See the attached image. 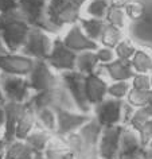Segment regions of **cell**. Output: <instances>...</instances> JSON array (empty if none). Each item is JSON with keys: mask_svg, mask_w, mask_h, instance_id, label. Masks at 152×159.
Listing matches in <instances>:
<instances>
[{"mask_svg": "<svg viewBox=\"0 0 152 159\" xmlns=\"http://www.w3.org/2000/svg\"><path fill=\"white\" fill-rule=\"evenodd\" d=\"M29 102L33 105V108L35 111L42 109V108H54L55 107V88L34 93Z\"/></svg>", "mask_w": 152, "mask_h": 159, "instance_id": "4316f807", "label": "cell"}, {"mask_svg": "<svg viewBox=\"0 0 152 159\" xmlns=\"http://www.w3.org/2000/svg\"><path fill=\"white\" fill-rule=\"evenodd\" d=\"M0 159H4V157H3V155H0Z\"/></svg>", "mask_w": 152, "mask_h": 159, "instance_id": "c3c4849f", "label": "cell"}, {"mask_svg": "<svg viewBox=\"0 0 152 159\" xmlns=\"http://www.w3.org/2000/svg\"><path fill=\"white\" fill-rule=\"evenodd\" d=\"M131 88L136 90H151L152 82H151V74L144 73H135V75L131 78Z\"/></svg>", "mask_w": 152, "mask_h": 159, "instance_id": "e575fe53", "label": "cell"}, {"mask_svg": "<svg viewBox=\"0 0 152 159\" xmlns=\"http://www.w3.org/2000/svg\"><path fill=\"white\" fill-rule=\"evenodd\" d=\"M6 146H7V142L4 140V138H3V136H0V155L4 154Z\"/></svg>", "mask_w": 152, "mask_h": 159, "instance_id": "ab89813d", "label": "cell"}, {"mask_svg": "<svg viewBox=\"0 0 152 159\" xmlns=\"http://www.w3.org/2000/svg\"><path fill=\"white\" fill-rule=\"evenodd\" d=\"M49 0H19V14L31 26L47 30L45 12ZM49 31V30H47Z\"/></svg>", "mask_w": 152, "mask_h": 159, "instance_id": "9a60e30c", "label": "cell"}, {"mask_svg": "<svg viewBox=\"0 0 152 159\" xmlns=\"http://www.w3.org/2000/svg\"><path fill=\"white\" fill-rule=\"evenodd\" d=\"M135 107H132L128 101H124V107H123V125H128L132 115L135 112Z\"/></svg>", "mask_w": 152, "mask_h": 159, "instance_id": "74e56055", "label": "cell"}, {"mask_svg": "<svg viewBox=\"0 0 152 159\" xmlns=\"http://www.w3.org/2000/svg\"><path fill=\"white\" fill-rule=\"evenodd\" d=\"M38 125L45 128L51 134H55L57 129V112L54 108H42L35 111Z\"/></svg>", "mask_w": 152, "mask_h": 159, "instance_id": "83f0119b", "label": "cell"}, {"mask_svg": "<svg viewBox=\"0 0 152 159\" xmlns=\"http://www.w3.org/2000/svg\"><path fill=\"white\" fill-rule=\"evenodd\" d=\"M147 147H150V148H152V142H151V143H150V144H148Z\"/></svg>", "mask_w": 152, "mask_h": 159, "instance_id": "bcb514c9", "label": "cell"}, {"mask_svg": "<svg viewBox=\"0 0 152 159\" xmlns=\"http://www.w3.org/2000/svg\"><path fill=\"white\" fill-rule=\"evenodd\" d=\"M45 157L46 159H75L74 155L70 151H67L63 139L55 136V135L45 150Z\"/></svg>", "mask_w": 152, "mask_h": 159, "instance_id": "cb8c5ba5", "label": "cell"}, {"mask_svg": "<svg viewBox=\"0 0 152 159\" xmlns=\"http://www.w3.org/2000/svg\"><path fill=\"white\" fill-rule=\"evenodd\" d=\"M96 57H97L98 62L101 65H105V63H109L112 61L116 59V53L114 49L112 47H106V46H100L97 50H96Z\"/></svg>", "mask_w": 152, "mask_h": 159, "instance_id": "d590c367", "label": "cell"}, {"mask_svg": "<svg viewBox=\"0 0 152 159\" xmlns=\"http://www.w3.org/2000/svg\"><path fill=\"white\" fill-rule=\"evenodd\" d=\"M151 82H152V74H151Z\"/></svg>", "mask_w": 152, "mask_h": 159, "instance_id": "f907efd6", "label": "cell"}, {"mask_svg": "<svg viewBox=\"0 0 152 159\" xmlns=\"http://www.w3.org/2000/svg\"><path fill=\"white\" fill-rule=\"evenodd\" d=\"M125 101H128L135 108L152 107V89L151 90H136L131 88Z\"/></svg>", "mask_w": 152, "mask_h": 159, "instance_id": "f546056e", "label": "cell"}, {"mask_svg": "<svg viewBox=\"0 0 152 159\" xmlns=\"http://www.w3.org/2000/svg\"><path fill=\"white\" fill-rule=\"evenodd\" d=\"M123 129H124L123 124L102 127L101 136H100V140H98L100 158H102V159L117 158Z\"/></svg>", "mask_w": 152, "mask_h": 159, "instance_id": "8fae6325", "label": "cell"}, {"mask_svg": "<svg viewBox=\"0 0 152 159\" xmlns=\"http://www.w3.org/2000/svg\"><path fill=\"white\" fill-rule=\"evenodd\" d=\"M0 84L7 101L26 104L30 101L34 92L30 88V82L27 77L19 75H8L0 73Z\"/></svg>", "mask_w": 152, "mask_h": 159, "instance_id": "5b68a950", "label": "cell"}, {"mask_svg": "<svg viewBox=\"0 0 152 159\" xmlns=\"http://www.w3.org/2000/svg\"><path fill=\"white\" fill-rule=\"evenodd\" d=\"M30 88L34 93L47 89H54L61 85V77L45 59H35V65L27 77Z\"/></svg>", "mask_w": 152, "mask_h": 159, "instance_id": "277c9868", "label": "cell"}, {"mask_svg": "<svg viewBox=\"0 0 152 159\" xmlns=\"http://www.w3.org/2000/svg\"><path fill=\"white\" fill-rule=\"evenodd\" d=\"M131 90L129 81H113L108 85V97L117 98V100H125Z\"/></svg>", "mask_w": 152, "mask_h": 159, "instance_id": "1f68e13d", "label": "cell"}, {"mask_svg": "<svg viewBox=\"0 0 152 159\" xmlns=\"http://www.w3.org/2000/svg\"><path fill=\"white\" fill-rule=\"evenodd\" d=\"M57 129L55 136L65 138L69 134L77 132L81 127L92 119V113H82L79 111H69L57 108Z\"/></svg>", "mask_w": 152, "mask_h": 159, "instance_id": "30bf717a", "label": "cell"}, {"mask_svg": "<svg viewBox=\"0 0 152 159\" xmlns=\"http://www.w3.org/2000/svg\"><path fill=\"white\" fill-rule=\"evenodd\" d=\"M0 136H3V131L2 129H0Z\"/></svg>", "mask_w": 152, "mask_h": 159, "instance_id": "7dc6e473", "label": "cell"}, {"mask_svg": "<svg viewBox=\"0 0 152 159\" xmlns=\"http://www.w3.org/2000/svg\"><path fill=\"white\" fill-rule=\"evenodd\" d=\"M54 38L51 37L50 31L42 29V27L31 26L25 45L19 53L31 57L33 59H45L46 61L51 51V47H53Z\"/></svg>", "mask_w": 152, "mask_h": 159, "instance_id": "3957f363", "label": "cell"}, {"mask_svg": "<svg viewBox=\"0 0 152 159\" xmlns=\"http://www.w3.org/2000/svg\"><path fill=\"white\" fill-rule=\"evenodd\" d=\"M62 85L66 88L69 94L73 98L75 107L79 112L82 113H92V105L87 102L85 96V88H83V80L85 75L79 73L77 70H70V71H63L59 73Z\"/></svg>", "mask_w": 152, "mask_h": 159, "instance_id": "8992f818", "label": "cell"}, {"mask_svg": "<svg viewBox=\"0 0 152 159\" xmlns=\"http://www.w3.org/2000/svg\"><path fill=\"white\" fill-rule=\"evenodd\" d=\"M31 25L18 12L0 15V41L10 53H19L25 45Z\"/></svg>", "mask_w": 152, "mask_h": 159, "instance_id": "6da1fadb", "label": "cell"}, {"mask_svg": "<svg viewBox=\"0 0 152 159\" xmlns=\"http://www.w3.org/2000/svg\"><path fill=\"white\" fill-rule=\"evenodd\" d=\"M71 2H73L75 6H78V7H81V8H82V7L85 6L86 3L89 2V0H71Z\"/></svg>", "mask_w": 152, "mask_h": 159, "instance_id": "7bdbcfd3", "label": "cell"}, {"mask_svg": "<svg viewBox=\"0 0 152 159\" xmlns=\"http://www.w3.org/2000/svg\"><path fill=\"white\" fill-rule=\"evenodd\" d=\"M151 119H152V107L136 108L129 123H128V127H131V128L135 131H139L148 120H151Z\"/></svg>", "mask_w": 152, "mask_h": 159, "instance_id": "4dcf8cb0", "label": "cell"}, {"mask_svg": "<svg viewBox=\"0 0 152 159\" xmlns=\"http://www.w3.org/2000/svg\"><path fill=\"white\" fill-rule=\"evenodd\" d=\"M35 151L25 140L14 139L7 143L3 157L4 159H33Z\"/></svg>", "mask_w": 152, "mask_h": 159, "instance_id": "ffe728a7", "label": "cell"}, {"mask_svg": "<svg viewBox=\"0 0 152 159\" xmlns=\"http://www.w3.org/2000/svg\"><path fill=\"white\" fill-rule=\"evenodd\" d=\"M75 59H77V53L66 47L61 37H55L51 51L46 59L51 69H54L57 73L75 70Z\"/></svg>", "mask_w": 152, "mask_h": 159, "instance_id": "9c48e42d", "label": "cell"}, {"mask_svg": "<svg viewBox=\"0 0 152 159\" xmlns=\"http://www.w3.org/2000/svg\"><path fill=\"white\" fill-rule=\"evenodd\" d=\"M108 85L109 82L96 73L85 75V80H83L85 96L92 108L97 105L98 102H101L105 97H108Z\"/></svg>", "mask_w": 152, "mask_h": 159, "instance_id": "2e32d148", "label": "cell"}, {"mask_svg": "<svg viewBox=\"0 0 152 159\" xmlns=\"http://www.w3.org/2000/svg\"><path fill=\"white\" fill-rule=\"evenodd\" d=\"M125 100L105 97L101 102L93 107L92 115L102 127L123 124V107Z\"/></svg>", "mask_w": 152, "mask_h": 159, "instance_id": "52a82bcc", "label": "cell"}, {"mask_svg": "<svg viewBox=\"0 0 152 159\" xmlns=\"http://www.w3.org/2000/svg\"><path fill=\"white\" fill-rule=\"evenodd\" d=\"M100 65L97 57H96V51L87 50L82 51V53L77 54V59H75V70L82 73L83 75L92 74L97 70Z\"/></svg>", "mask_w": 152, "mask_h": 159, "instance_id": "44dd1931", "label": "cell"}, {"mask_svg": "<svg viewBox=\"0 0 152 159\" xmlns=\"http://www.w3.org/2000/svg\"><path fill=\"white\" fill-rule=\"evenodd\" d=\"M38 125L37 121V113L35 109L33 108V105L30 102H26L25 108L22 111V115L18 120L16 129H15V139L18 140H25L31 131Z\"/></svg>", "mask_w": 152, "mask_h": 159, "instance_id": "ac0fdd59", "label": "cell"}, {"mask_svg": "<svg viewBox=\"0 0 152 159\" xmlns=\"http://www.w3.org/2000/svg\"><path fill=\"white\" fill-rule=\"evenodd\" d=\"M61 39H62V42L65 43L66 47H69L70 50H73L74 53H77V54L82 53V51H87V50L96 51L100 47L97 42L92 41V39L83 33L79 23H74V25L67 27L66 31L61 37Z\"/></svg>", "mask_w": 152, "mask_h": 159, "instance_id": "7c38bea8", "label": "cell"}, {"mask_svg": "<svg viewBox=\"0 0 152 159\" xmlns=\"http://www.w3.org/2000/svg\"><path fill=\"white\" fill-rule=\"evenodd\" d=\"M104 20H105L108 25L118 27V29H121V30H125L128 27V23H129L124 8L123 7H116V6H109Z\"/></svg>", "mask_w": 152, "mask_h": 159, "instance_id": "f1b7e54d", "label": "cell"}, {"mask_svg": "<svg viewBox=\"0 0 152 159\" xmlns=\"http://www.w3.org/2000/svg\"><path fill=\"white\" fill-rule=\"evenodd\" d=\"M137 47L133 42H132L131 38L125 37L123 41L118 42V45L114 47V53H116V58L120 59H127V61H131V58L133 57V54L136 53Z\"/></svg>", "mask_w": 152, "mask_h": 159, "instance_id": "836d02e7", "label": "cell"}, {"mask_svg": "<svg viewBox=\"0 0 152 159\" xmlns=\"http://www.w3.org/2000/svg\"><path fill=\"white\" fill-rule=\"evenodd\" d=\"M131 65L133 67L135 73L152 74V54L145 49L137 47L133 57L131 58Z\"/></svg>", "mask_w": 152, "mask_h": 159, "instance_id": "603a6c76", "label": "cell"}, {"mask_svg": "<svg viewBox=\"0 0 152 159\" xmlns=\"http://www.w3.org/2000/svg\"><path fill=\"white\" fill-rule=\"evenodd\" d=\"M6 97H4V93H3V89H2V84H0V107H4L6 105Z\"/></svg>", "mask_w": 152, "mask_h": 159, "instance_id": "b9f144b4", "label": "cell"}, {"mask_svg": "<svg viewBox=\"0 0 152 159\" xmlns=\"http://www.w3.org/2000/svg\"><path fill=\"white\" fill-rule=\"evenodd\" d=\"M109 6V0H89L82 7V16L105 19Z\"/></svg>", "mask_w": 152, "mask_h": 159, "instance_id": "484cf974", "label": "cell"}, {"mask_svg": "<svg viewBox=\"0 0 152 159\" xmlns=\"http://www.w3.org/2000/svg\"><path fill=\"white\" fill-rule=\"evenodd\" d=\"M4 51H7V50L4 49V45H3L2 41H0V54H2V53H4Z\"/></svg>", "mask_w": 152, "mask_h": 159, "instance_id": "f6af8a7d", "label": "cell"}, {"mask_svg": "<svg viewBox=\"0 0 152 159\" xmlns=\"http://www.w3.org/2000/svg\"><path fill=\"white\" fill-rule=\"evenodd\" d=\"M94 73L98 74L100 77L105 78L108 82H113V81H131V78L135 75V70L131 65V61L116 58L114 61L105 63V65L100 63Z\"/></svg>", "mask_w": 152, "mask_h": 159, "instance_id": "4fadbf2b", "label": "cell"}, {"mask_svg": "<svg viewBox=\"0 0 152 159\" xmlns=\"http://www.w3.org/2000/svg\"><path fill=\"white\" fill-rule=\"evenodd\" d=\"M124 11L129 22H139L145 16V6L141 0H132L124 7Z\"/></svg>", "mask_w": 152, "mask_h": 159, "instance_id": "d6a6232c", "label": "cell"}, {"mask_svg": "<svg viewBox=\"0 0 152 159\" xmlns=\"http://www.w3.org/2000/svg\"><path fill=\"white\" fill-rule=\"evenodd\" d=\"M100 159H102V158H100ZM109 159H118V158H109Z\"/></svg>", "mask_w": 152, "mask_h": 159, "instance_id": "681fc988", "label": "cell"}, {"mask_svg": "<svg viewBox=\"0 0 152 159\" xmlns=\"http://www.w3.org/2000/svg\"><path fill=\"white\" fill-rule=\"evenodd\" d=\"M33 159H46L45 152H35L34 157H33Z\"/></svg>", "mask_w": 152, "mask_h": 159, "instance_id": "ee69618b", "label": "cell"}, {"mask_svg": "<svg viewBox=\"0 0 152 159\" xmlns=\"http://www.w3.org/2000/svg\"><path fill=\"white\" fill-rule=\"evenodd\" d=\"M3 125H4V108L0 107V129L3 131Z\"/></svg>", "mask_w": 152, "mask_h": 159, "instance_id": "60d3db41", "label": "cell"}, {"mask_svg": "<svg viewBox=\"0 0 152 159\" xmlns=\"http://www.w3.org/2000/svg\"><path fill=\"white\" fill-rule=\"evenodd\" d=\"M132 0H109V4L110 6H116V7H125L128 3H131Z\"/></svg>", "mask_w": 152, "mask_h": 159, "instance_id": "f35d334b", "label": "cell"}, {"mask_svg": "<svg viewBox=\"0 0 152 159\" xmlns=\"http://www.w3.org/2000/svg\"><path fill=\"white\" fill-rule=\"evenodd\" d=\"M4 108V125H3V138L8 143L15 139V129H16L18 120L25 108V104L7 101Z\"/></svg>", "mask_w": 152, "mask_h": 159, "instance_id": "e0dca14e", "label": "cell"}, {"mask_svg": "<svg viewBox=\"0 0 152 159\" xmlns=\"http://www.w3.org/2000/svg\"><path fill=\"white\" fill-rule=\"evenodd\" d=\"M53 136H54V134H51L49 131H46L45 128H42V127L37 125L29 135H27L25 142L35 151V152H45V150L47 148V146L50 144Z\"/></svg>", "mask_w": 152, "mask_h": 159, "instance_id": "d6986e66", "label": "cell"}, {"mask_svg": "<svg viewBox=\"0 0 152 159\" xmlns=\"http://www.w3.org/2000/svg\"><path fill=\"white\" fill-rule=\"evenodd\" d=\"M144 150H145V146L141 143V139H140L137 131L132 129L128 125H124L117 158L118 159H143Z\"/></svg>", "mask_w": 152, "mask_h": 159, "instance_id": "5bb4252c", "label": "cell"}, {"mask_svg": "<svg viewBox=\"0 0 152 159\" xmlns=\"http://www.w3.org/2000/svg\"><path fill=\"white\" fill-rule=\"evenodd\" d=\"M81 29L83 30L87 37H89L92 41L97 42L100 41L101 38V34H102V30L105 27L106 22L104 19H97V18H89V16H81V19L78 20Z\"/></svg>", "mask_w": 152, "mask_h": 159, "instance_id": "7402d4cb", "label": "cell"}, {"mask_svg": "<svg viewBox=\"0 0 152 159\" xmlns=\"http://www.w3.org/2000/svg\"><path fill=\"white\" fill-rule=\"evenodd\" d=\"M82 16V8L75 6L71 0H49L45 12L46 26L50 33H57L69 27Z\"/></svg>", "mask_w": 152, "mask_h": 159, "instance_id": "7a4b0ae2", "label": "cell"}, {"mask_svg": "<svg viewBox=\"0 0 152 159\" xmlns=\"http://www.w3.org/2000/svg\"><path fill=\"white\" fill-rule=\"evenodd\" d=\"M34 65L35 59L22 53L4 51L0 54V73L2 74L29 77Z\"/></svg>", "mask_w": 152, "mask_h": 159, "instance_id": "ba28073f", "label": "cell"}, {"mask_svg": "<svg viewBox=\"0 0 152 159\" xmlns=\"http://www.w3.org/2000/svg\"><path fill=\"white\" fill-rule=\"evenodd\" d=\"M125 37H127L125 30H121V29H118V27L110 26L106 23L105 27H104V30H102V34H101V38H100V41H98V45L114 49V47L118 45V42L123 41Z\"/></svg>", "mask_w": 152, "mask_h": 159, "instance_id": "d4e9b609", "label": "cell"}, {"mask_svg": "<svg viewBox=\"0 0 152 159\" xmlns=\"http://www.w3.org/2000/svg\"><path fill=\"white\" fill-rule=\"evenodd\" d=\"M137 134H139L140 139H141V143L147 147L152 142V119L148 120L145 124L137 131Z\"/></svg>", "mask_w": 152, "mask_h": 159, "instance_id": "8d00e7d4", "label": "cell"}]
</instances>
